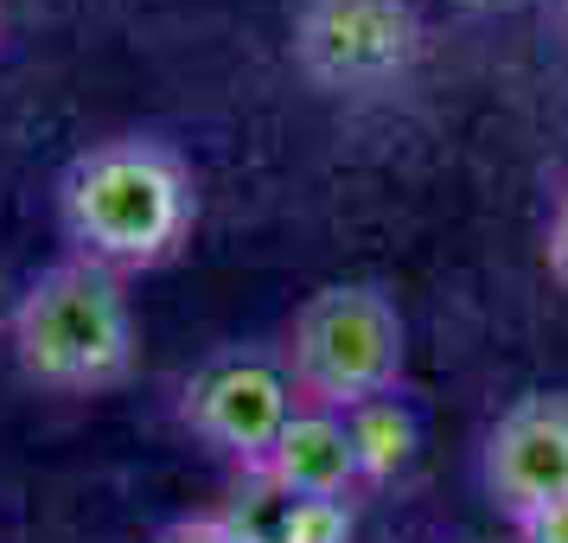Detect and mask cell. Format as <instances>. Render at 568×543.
<instances>
[{"label": "cell", "instance_id": "3957f363", "mask_svg": "<svg viewBox=\"0 0 568 543\" xmlns=\"http://www.w3.org/2000/svg\"><path fill=\"white\" fill-rule=\"evenodd\" d=\"M287 384L307 410L352 415L403 384V313L384 288L333 282L307 294L282 339Z\"/></svg>", "mask_w": 568, "mask_h": 543}, {"label": "cell", "instance_id": "4fadbf2b", "mask_svg": "<svg viewBox=\"0 0 568 543\" xmlns=\"http://www.w3.org/2000/svg\"><path fill=\"white\" fill-rule=\"evenodd\" d=\"M454 7H511V0H454Z\"/></svg>", "mask_w": 568, "mask_h": 543}, {"label": "cell", "instance_id": "8fae6325", "mask_svg": "<svg viewBox=\"0 0 568 543\" xmlns=\"http://www.w3.org/2000/svg\"><path fill=\"white\" fill-rule=\"evenodd\" d=\"M148 543H236V537L224 531V517L217 512H199V517H173V524H160Z\"/></svg>", "mask_w": 568, "mask_h": 543}, {"label": "cell", "instance_id": "ba28073f", "mask_svg": "<svg viewBox=\"0 0 568 543\" xmlns=\"http://www.w3.org/2000/svg\"><path fill=\"white\" fill-rule=\"evenodd\" d=\"M250 473L275 480V486L313 492V499H352V486H358V454H352V435H345V415L301 403V410L287 415V429L275 435V448Z\"/></svg>", "mask_w": 568, "mask_h": 543}, {"label": "cell", "instance_id": "5bb4252c", "mask_svg": "<svg viewBox=\"0 0 568 543\" xmlns=\"http://www.w3.org/2000/svg\"><path fill=\"white\" fill-rule=\"evenodd\" d=\"M7 308H13V301H7V275H0V320H7Z\"/></svg>", "mask_w": 568, "mask_h": 543}, {"label": "cell", "instance_id": "6da1fadb", "mask_svg": "<svg viewBox=\"0 0 568 543\" xmlns=\"http://www.w3.org/2000/svg\"><path fill=\"white\" fill-rule=\"evenodd\" d=\"M58 224L71 257L109 275H148L180 257L199 231V180L173 141L109 134L83 148L58 180Z\"/></svg>", "mask_w": 568, "mask_h": 543}, {"label": "cell", "instance_id": "8992f818", "mask_svg": "<svg viewBox=\"0 0 568 543\" xmlns=\"http://www.w3.org/2000/svg\"><path fill=\"white\" fill-rule=\"evenodd\" d=\"M491 505L511 517L537 512L568 492V396H517L511 410L491 422L486 454H479Z\"/></svg>", "mask_w": 568, "mask_h": 543}, {"label": "cell", "instance_id": "7a4b0ae2", "mask_svg": "<svg viewBox=\"0 0 568 543\" xmlns=\"http://www.w3.org/2000/svg\"><path fill=\"white\" fill-rule=\"evenodd\" d=\"M7 345L20 378L52 396H103L134 371V301L129 282L83 257H58L7 308Z\"/></svg>", "mask_w": 568, "mask_h": 543}, {"label": "cell", "instance_id": "9c48e42d", "mask_svg": "<svg viewBox=\"0 0 568 543\" xmlns=\"http://www.w3.org/2000/svg\"><path fill=\"white\" fill-rule=\"evenodd\" d=\"M345 435H352V454H358V486H384L415 461L422 422L403 396H377V403H358L345 415Z\"/></svg>", "mask_w": 568, "mask_h": 543}, {"label": "cell", "instance_id": "277c9868", "mask_svg": "<svg viewBox=\"0 0 568 543\" xmlns=\"http://www.w3.org/2000/svg\"><path fill=\"white\" fill-rule=\"evenodd\" d=\"M422 13L409 0H301L294 13V64L313 90L377 97L415 71Z\"/></svg>", "mask_w": 568, "mask_h": 543}, {"label": "cell", "instance_id": "30bf717a", "mask_svg": "<svg viewBox=\"0 0 568 543\" xmlns=\"http://www.w3.org/2000/svg\"><path fill=\"white\" fill-rule=\"evenodd\" d=\"M517 543H568V492L517 517Z\"/></svg>", "mask_w": 568, "mask_h": 543}, {"label": "cell", "instance_id": "52a82bcc", "mask_svg": "<svg viewBox=\"0 0 568 543\" xmlns=\"http://www.w3.org/2000/svg\"><path fill=\"white\" fill-rule=\"evenodd\" d=\"M217 517L236 543H352V499H313L262 473H243Z\"/></svg>", "mask_w": 568, "mask_h": 543}, {"label": "cell", "instance_id": "5b68a950", "mask_svg": "<svg viewBox=\"0 0 568 543\" xmlns=\"http://www.w3.org/2000/svg\"><path fill=\"white\" fill-rule=\"evenodd\" d=\"M301 396L287 384L282 352H262V345H224L205 364H192V378L180 384V422L243 473L275 448Z\"/></svg>", "mask_w": 568, "mask_h": 543}, {"label": "cell", "instance_id": "7c38bea8", "mask_svg": "<svg viewBox=\"0 0 568 543\" xmlns=\"http://www.w3.org/2000/svg\"><path fill=\"white\" fill-rule=\"evenodd\" d=\"M542 262H549V275L568 288V192L549 205V224H542Z\"/></svg>", "mask_w": 568, "mask_h": 543}]
</instances>
